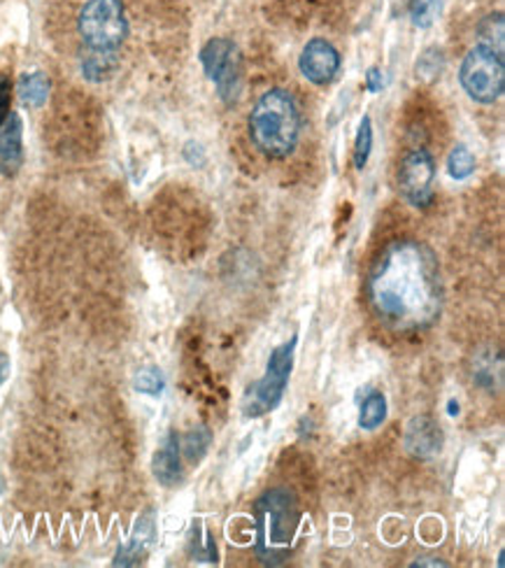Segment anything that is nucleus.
I'll return each mask as SVG.
<instances>
[{
	"mask_svg": "<svg viewBox=\"0 0 505 568\" xmlns=\"http://www.w3.org/2000/svg\"><path fill=\"white\" fill-rule=\"evenodd\" d=\"M366 292L380 322L401 334L424 331L443 313L438 256L420 241H394L368 273Z\"/></svg>",
	"mask_w": 505,
	"mask_h": 568,
	"instance_id": "obj_1",
	"label": "nucleus"
},
{
	"mask_svg": "<svg viewBox=\"0 0 505 568\" xmlns=\"http://www.w3.org/2000/svg\"><path fill=\"white\" fill-rule=\"evenodd\" d=\"M78 68L91 84L110 82L122 70L124 47L133 36L127 0H87L75 14Z\"/></svg>",
	"mask_w": 505,
	"mask_h": 568,
	"instance_id": "obj_2",
	"label": "nucleus"
},
{
	"mask_svg": "<svg viewBox=\"0 0 505 568\" xmlns=\"http://www.w3.org/2000/svg\"><path fill=\"white\" fill-rule=\"evenodd\" d=\"M248 129L259 154L271 161L289 159L296 152L303 131L296 99L282 87L263 91L250 112Z\"/></svg>",
	"mask_w": 505,
	"mask_h": 568,
	"instance_id": "obj_3",
	"label": "nucleus"
},
{
	"mask_svg": "<svg viewBox=\"0 0 505 568\" xmlns=\"http://www.w3.org/2000/svg\"><path fill=\"white\" fill-rule=\"evenodd\" d=\"M256 519V552L263 564H282L292 550L301 513L296 496L284 489L275 487L261 496L254 506Z\"/></svg>",
	"mask_w": 505,
	"mask_h": 568,
	"instance_id": "obj_4",
	"label": "nucleus"
},
{
	"mask_svg": "<svg viewBox=\"0 0 505 568\" xmlns=\"http://www.w3.org/2000/svg\"><path fill=\"white\" fill-rule=\"evenodd\" d=\"M296 345H299V336H292L271 352L266 375H263L254 385H250L245 392V398H243L245 417H254V419L263 417L273 413L282 404L289 377H292V371H294Z\"/></svg>",
	"mask_w": 505,
	"mask_h": 568,
	"instance_id": "obj_5",
	"label": "nucleus"
},
{
	"mask_svg": "<svg viewBox=\"0 0 505 568\" xmlns=\"http://www.w3.org/2000/svg\"><path fill=\"white\" fill-rule=\"evenodd\" d=\"M459 82L475 103L492 105L505 91V59L503 52L477 42L471 47L459 68Z\"/></svg>",
	"mask_w": 505,
	"mask_h": 568,
	"instance_id": "obj_6",
	"label": "nucleus"
},
{
	"mask_svg": "<svg viewBox=\"0 0 505 568\" xmlns=\"http://www.w3.org/2000/svg\"><path fill=\"white\" fill-rule=\"evenodd\" d=\"M205 75L214 82L216 93L226 105H233L243 91V57L229 38H212L199 54Z\"/></svg>",
	"mask_w": 505,
	"mask_h": 568,
	"instance_id": "obj_7",
	"label": "nucleus"
},
{
	"mask_svg": "<svg viewBox=\"0 0 505 568\" xmlns=\"http://www.w3.org/2000/svg\"><path fill=\"white\" fill-rule=\"evenodd\" d=\"M433 182H436V159L428 150H411L398 165V192L413 207L433 203Z\"/></svg>",
	"mask_w": 505,
	"mask_h": 568,
	"instance_id": "obj_8",
	"label": "nucleus"
},
{
	"mask_svg": "<svg viewBox=\"0 0 505 568\" xmlns=\"http://www.w3.org/2000/svg\"><path fill=\"white\" fill-rule=\"evenodd\" d=\"M341 65H343L341 52L335 50V44L326 38L307 40L301 57H299L301 75L317 87H326L335 78H339Z\"/></svg>",
	"mask_w": 505,
	"mask_h": 568,
	"instance_id": "obj_9",
	"label": "nucleus"
},
{
	"mask_svg": "<svg viewBox=\"0 0 505 568\" xmlns=\"http://www.w3.org/2000/svg\"><path fill=\"white\" fill-rule=\"evenodd\" d=\"M403 445L407 453L417 459H433L443 453L445 436L441 424L428 417V415H417L405 426L403 434Z\"/></svg>",
	"mask_w": 505,
	"mask_h": 568,
	"instance_id": "obj_10",
	"label": "nucleus"
},
{
	"mask_svg": "<svg viewBox=\"0 0 505 568\" xmlns=\"http://www.w3.org/2000/svg\"><path fill=\"white\" fill-rule=\"evenodd\" d=\"M23 163V126L21 116L10 112L8 120L0 124V175L12 178Z\"/></svg>",
	"mask_w": 505,
	"mask_h": 568,
	"instance_id": "obj_11",
	"label": "nucleus"
},
{
	"mask_svg": "<svg viewBox=\"0 0 505 568\" xmlns=\"http://www.w3.org/2000/svg\"><path fill=\"white\" fill-rule=\"evenodd\" d=\"M154 478L165 485V487H175L182 483V447H180V436L178 434H168L156 449L154 462H152Z\"/></svg>",
	"mask_w": 505,
	"mask_h": 568,
	"instance_id": "obj_12",
	"label": "nucleus"
},
{
	"mask_svg": "<svg viewBox=\"0 0 505 568\" xmlns=\"http://www.w3.org/2000/svg\"><path fill=\"white\" fill-rule=\"evenodd\" d=\"M50 78L44 73H27L19 80V99L27 108L38 110L47 103V99H50Z\"/></svg>",
	"mask_w": 505,
	"mask_h": 568,
	"instance_id": "obj_13",
	"label": "nucleus"
},
{
	"mask_svg": "<svg viewBox=\"0 0 505 568\" xmlns=\"http://www.w3.org/2000/svg\"><path fill=\"white\" fill-rule=\"evenodd\" d=\"M387 419V398L382 392H371L358 410V426L364 432H375L377 426Z\"/></svg>",
	"mask_w": 505,
	"mask_h": 568,
	"instance_id": "obj_14",
	"label": "nucleus"
},
{
	"mask_svg": "<svg viewBox=\"0 0 505 568\" xmlns=\"http://www.w3.org/2000/svg\"><path fill=\"white\" fill-rule=\"evenodd\" d=\"M447 173L456 182H464L475 173V156L466 145H454L447 156Z\"/></svg>",
	"mask_w": 505,
	"mask_h": 568,
	"instance_id": "obj_15",
	"label": "nucleus"
},
{
	"mask_svg": "<svg viewBox=\"0 0 505 568\" xmlns=\"http://www.w3.org/2000/svg\"><path fill=\"white\" fill-rule=\"evenodd\" d=\"M210 443H212L210 429H205V426H194V429H191V432L184 436V440L180 443V447H182V453H184V457H186L189 462H201L203 455L208 453Z\"/></svg>",
	"mask_w": 505,
	"mask_h": 568,
	"instance_id": "obj_16",
	"label": "nucleus"
},
{
	"mask_svg": "<svg viewBox=\"0 0 505 568\" xmlns=\"http://www.w3.org/2000/svg\"><path fill=\"white\" fill-rule=\"evenodd\" d=\"M503 29H505L503 12H494V14L485 17L477 27V38H479L477 42L489 44V47H494V50L503 52V38H505Z\"/></svg>",
	"mask_w": 505,
	"mask_h": 568,
	"instance_id": "obj_17",
	"label": "nucleus"
},
{
	"mask_svg": "<svg viewBox=\"0 0 505 568\" xmlns=\"http://www.w3.org/2000/svg\"><path fill=\"white\" fill-rule=\"evenodd\" d=\"M371 152H373V122L371 116H364L354 138V165L358 171L366 169Z\"/></svg>",
	"mask_w": 505,
	"mask_h": 568,
	"instance_id": "obj_18",
	"label": "nucleus"
},
{
	"mask_svg": "<svg viewBox=\"0 0 505 568\" xmlns=\"http://www.w3.org/2000/svg\"><path fill=\"white\" fill-rule=\"evenodd\" d=\"M445 68V59L438 47H428V50L420 57L417 61V75H422L424 80H433L443 73Z\"/></svg>",
	"mask_w": 505,
	"mask_h": 568,
	"instance_id": "obj_19",
	"label": "nucleus"
},
{
	"mask_svg": "<svg viewBox=\"0 0 505 568\" xmlns=\"http://www.w3.org/2000/svg\"><path fill=\"white\" fill-rule=\"evenodd\" d=\"M135 389L140 394H150V396H159L165 389V377L159 368H142L135 375Z\"/></svg>",
	"mask_w": 505,
	"mask_h": 568,
	"instance_id": "obj_20",
	"label": "nucleus"
},
{
	"mask_svg": "<svg viewBox=\"0 0 505 568\" xmlns=\"http://www.w3.org/2000/svg\"><path fill=\"white\" fill-rule=\"evenodd\" d=\"M438 10V0H411V17L413 23L420 29H428L433 23V17H436Z\"/></svg>",
	"mask_w": 505,
	"mask_h": 568,
	"instance_id": "obj_21",
	"label": "nucleus"
},
{
	"mask_svg": "<svg viewBox=\"0 0 505 568\" xmlns=\"http://www.w3.org/2000/svg\"><path fill=\"white\" fill-rule=\"evenodd\" d=\"M12 80L8 73H0V124H3L12 112Z\"/></svg>",
	"mask_w": 505,
	"mask_h": 568,
	"instance_id": "obj_22",
	"label": "nucleus"
},
{
	"mask_svg": "<svg viewBox=\"0 0 505 568\" xmlns=\"http://www.w3.org/2000/svg\"><path fill=\"white\" fill-rule=\"evenodd\" d=\"M184 156H186V161H189L191 165H196V169H201V165L205 163V154H203L201 145H194V142H191V145H186Z\"/></svg>",
	"mask_w": 505,
	"mask_h": 568,
	"instance_id": "obj_23",
	"label": "nucleus"
},
{
	"mask_svg": "<svg viewBox=\"0 0 505 568\" xmlns=\"http://www.w3.org/2000/svg\"><path fill=\"white\" fill-rule=\"evenodd\" d=\"M382 84H384L382 70H380V68H371L368 73H366V89H368L371 93H375V91H380V89H382Z\"/></svg>",
	"mask_w": 505,
	"mask_h": 568,
	"instance_id": "obj_24",
	"label": "nucleus"
},
{
	"mask_svg": "<svg viewBox=\"0 0 505 568\" xmlns=\"http://www.w3.org/2000/svg\"><path fill=\"white\" fill-rule=\"evenodd\" d=\"M420 566H433V568H447V561H443V559H436V557H420L415 564H413V568H420Z\"/></svg>",
	"mask_w": 505,
	"mask_h": 568,
	"instance_id": "obj_25",
	"label": "nucleus"
},
{
	"mask_svg": "<svg viewBox=\"0 0 505 568\" xmlns=\"http://www.w3.org/2000/svg\"><path fill=\"white\" fill-rule=\"evenodd\" d=\"M10 377V359L6 352H0V385H3Z\"/></svg>",
	"mask_w": 505,
	"mask_h": 568,
	"instance_id": "obj_26",
	"label": "nucleus"
},
{
	"mask_svg": "<svg viewBox=\"0 0 505 568\" xmlns=\"http://www.w3.org/2000/svg\"><path fill=\"white\" fill-rule=\"evenodd\" d=\"M447 408H450L447 413H450L452 417H456V415H459V404H456V400H454V398L450 400V404H447Z\"/></svg>",
	"mask_w": 505,
	"mask_h": 568,
	"instance_id": "obj_27",
	"label": "nucleus"
}]
</instances>
